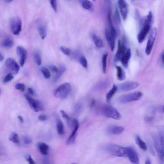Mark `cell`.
<instances>
[{
  "label": "cell",
  "instance_id": "obj_8",
  "mask_svg": "<svg viewBox=\"0 0 164 164\" xmlns=\"http://www.w3.org/2000/svg\"><path fill=\"white\" fill-rule=\"evenodd\" d=\"M158 31L156 28H153L148 37L147 46L145 50L146 54L148 55L150 54L155 40Z\"/></svg>",
  "mask_w": 164,
  "mask_h": 164
},
{
  "label": "cell",
  "instance_id": "obj_9",
  "mask_svg": "<svg viewBox=\"0 0 164 164\" xmlns=\"http://www.w3.org/2000/svg\"><path fill=\"white\" fill-rule=\"evenodd\" d=\"M5 66L6 68L9 71L10 73L16 74L19 72V66L15 61L11 58H9L6 60Z\"/></svg>",
  "mask_w": 164,
  "mask_h": 164
},
{
  "label": "cell",
  "instance_id": "obj_18",
  "mask_svg": "<svg viewBox=\"0 0 164 164\" xmlns=\"http://www.w3.org/2000/svg\"><path fill=\"white\" fill-rule=\"evenodd\" d=\"M124 129V128L122 126L112 125L108 128V132L110 134L118 135L122 133Z\"/></svg>",
  "mask_w": 164,
  "mask_h": 164
},
{
  "label": "cell",
  "instance_id": "obj_51",
  "mask_svg": "<svg viewBox=\"0 0 164 164\" xmlns=\"http://www.w3.org/2000/svg\"><path fill=\"white\" fill-rule=\"evenodd\" d=\"M4 59V56L1 53L0 54V61H1Z\"/></svg>",
  "mask_w": 164,
  "mask_h": 164
},
{
  "label": "cell",
  "instance_id": "obj_14",
  "mask_svg": "<svg viewBox=\"0 0 164 164\" xmlns=\"http://www.w3.org/2000/svg\"><path fill=\"white\" fill-rule=\"evenodd\" d=\"M127 50L125 46L121 43L120 41H118V50L115 57V61L116 62L121 61L123 56Z\"/></svg>",
  "mask_w": 164,
  "mask_h": 164
},
{
  "label": "cell",
  "instance_id": "obj_48",
  "mask_svg": "<svg viewBox=\"0 0 164 164\" xmlns=\"http://www.w3.org/2000/svg\"><path fill=\"white\" fill-rule=\"evenodd\" d=\"M18 118L19 119L21 123H23L24 121L23 117L22 116H18Z\"/></svg>",
  "mask_w": 164,
  "mask_h": 164
},
{
  "label": "cell",
  "instance_id": "obj_22",
  "mask_svg": "<svg viewBox=\"0 0 164 164\" xmlns=\"http://www.w3.org/2000/svg\"><path fill=\"white\" fill-rule=\"evenodd\" d=\"M38 30L41 38L44 40L47 35V30L44 24L42 23H39L38 26Z\"/></svg>",
  "mask_w": 164,
  "mask_h": 164
},
{
  "label": "cell",
  "instance_id": "obj_21",
  "mask_svg": "<svg viewBox=\"0 0 164 164\" xmlns=\"http://www.w3.org/2000/svg\"><path fill=\"white\" fill-rule=\"evenodd\" d=\"M38 147L39 151L42 155H48L49 148L47 144L44 143L40 142L38 143Z\"/></svg>",
  "mask_w": 164,
  "mask_h": 164
},
{
  "label": "cell",
  "instance_id": "obj_37",
  "mask_svg": "<svg viewBox=\"0 0 164 164\" xmlns=\"http://www.w3.org/2000/svg\"><path fill=\"white\" fill-rule=\"evenodd\" d=\"M13 74L11 73H9L5 77L3 80V83H9L14 78Z\"/></svg>",
  "mask_w": 164,
  "mask_h": 164
},
{
  "label": "cell",
  "instance_id": "obj_44",
  "mask_svg": "<svg viewBox=\"0 0 164 164\" xmlns=\"http://www.w3.org/2000/svg\"><path fill=\"white\" fill-rule=\"evenodd\" d=\"M50 69L53 73H58V72L59 69L54 65H50L49 66Z\"/></svg>",
  "mask_w": 164,
  "mask_h": 164
},
{
  "label": "cell",
  "instance_id": "obj_43",
  "mask_svg": "<svg viewBox=\"0 0 164 164\" xmlns=\"http://www.w3.org/2000/svg\"><path fill=\"white\" fill-rule=\"evenodd\" d=\"M60 113H61L62 117L63 118L66 119L68 121H70V118L66 113L63 110H60Z\"/></svg>",
  "mask_w": 164,
  "mask_h": 164
},
{
  "label": "cell",
  "instance_id": "obj_13",
  "mask_svg": "<svg viewBox=\"0 0 164 164\" xmlns=\"http://www.w3.org/2000/svg\"><path fill=\"white\" fill-rule=\"evenodd\" d=\"M73 129L66 143L67 144H70L74 143L75 141L77 132L79 129V123L77 120H73Z\"/></svg>",
  "mask_w": 164,
  "mask_h": 164
},
{
  "label": "cell",
  "instance_id": "obj_25",
  "mask_svg": "<svg viewBox=\"0 0 164 164\" xmlns=\"http://www.w3.org/2000/svg\"><path fill=\"white\" fill-rule=\"evenodd\" d=\"M66 70V67L65 66L61 65L60 66L58 72L54 79V83H55L58 81L61 77L62 76L63 73L65 72Z\"/></svg>",
  "mask_w": 164,
  "mask_h": 164
},
{
  "label": "cell",
  "instance_id": "obj_3",
  "mask_svg": "<svg viewBox=\"0 0 164 164\" xmlns=\"http://www.w3.org/2000/svg\"><path fill=\"white\" fill-rule=\"evenodd\" d=\"M72 89L70 83H65L61 85L54 91L55 97L58 98H66L69 95Z\"/></svg>",
  "mask_w": 164,
  "mask_h": 164
},
{
  "label": "cell",
  "instance_id": "obj_20",
  "mask_svg": "<svg viewBox=\"0 0 164 164\" xmlns=\"http://www.w3.org/2000/svg\"><path fill=\"white\" fill-rule=\"evenodd\" d=\"M131 55V50L130 48H128L121 60L123 65L125 67H127Z\"/></svg>",
  "mask_w": 164,
  "mask_h": 164
},
{
  "label": "cell",
  "instance_id": "obj_39",
  "mask_svg": "<svg viewBox=\"0 0 164 164\" xmlns=\"http://www.w3.org/2000/svg\"><path fill=\"white\" fill-rule=\"evenodd\" d=\"M15 88L16 90L23 92L25 90V86L24 84L18 83L15 85Z\"/></svg>",
  "mask_w": 164,
  "mask_h": 164
},
{
  "label": "cell",
  "instance_id": "obj_24",
  "mask_svg": "<svg viewBox=\"0 0 164 164\" xmlns=\"http://www.w3.org/2000/svg\"><path fill=\"white\" fill-rule=\"evenodd\" d=\"M92 38L96 47L98 48H102L104 47V44L102 39L97 35L93 34Z\"/></svg>",
  "mask_w": 164,
  "mask_h": 164
},
{
  "label": "cell",
  "instance_id": "obj_17",
  "mask_svg": "<svg viewBox=\"0 0 164 164\" xmlns=\"http://www.w3.org/2000/svg\"><path fill=\"white\" fill-rule=\"evenodd\" d=\"M105 37L109 46L112 52L113 51L115 46V39L111 34L110 31L106 29L105 31Z\"/></svg>",
  "mask_w": 164,
  "mask_h": 164
},
{
  "label": "cell",
  "instance_id": "obj_28",
  "mask_svg": "<svg viewBox=\"0 0 164 164\" xmlns=\"http://www.w3.org/2000/svg\"><path fill=\"white\" fill-rule=\"evenodd\" d=\"M57 130L58 134L63 135L64 134V128L63 123L60 120H58L56 124Z\"/></svg>",
  "mask_w": 164,
  "mask_h": 164
},
{
  "label": "cell",
  "instance_id": "obj_36",
  "mask_svg": "<svg viewBox=\"0 0 164 164\" xmlns=\"http://www.w3.org/2000/svg\"><path fill=\"white\" fill-rule=\"evenodd\" d=\"M159 138L160 143L164 152V132L163 131L161 130L160 131Z\"/></svg>",
  "mask_w": 164,
  "mask_h": 164
},
{
  "label": "cell",
  "instance_id": "obj_34",
  "mask_svg": "<svg viewBox=\"0 0 164 164\" xmlns=\"http://www.w3.org/2000/svg\"><path fill=\"white\" fill-rule=\"evenodd\" d=\"M114 19L115 22L117 24H119L121 23V20L117 8H116L115 13L114 15Z\"/></svg>",
  "mask_w": 164,
  "mask_h": 164
},
{
  "label": "cell",
  "instance_id": "obj_32",
  "mask_svg": "<svg viewBox=\"0 0 164 164\" xmlns=\"http://www.w3.org/2000/svg\"><path fill=\"white\" fill-rule=\"evenodd\" d=\"M82 6L84 9L88 10H91L93 7L92 3L87 0L84 1L82 2Z\"/></svg>",
  "mask_w": 164,
  "mask_h": 164
},
{
  "label": "cell",
  "instance_id": "obj_2",
  "mask_svg": "<svg viewBox=\"0 0 164 164\" xmlns=\"http://www.w3.org/2000/svg\"><path fill=\"white\" fill-rule=\"evenodd\" d=\"M101 112L102 115L108 118L118 120L121 118V114L118 111L111 106H103L101 109Z\"/></svg>",
  "mask_w": 164,
  "mask_h": 164
},
{
  "label": "cell",
  "instance_id": "obj_30",
  "mask_svg": "<svg viewBox=\"0 0 164 164\" xmlns=\"http://www.w3.org/2000/svg\"><path fill=\"white\" fill-rule=\"evenodd\" d=\"M108 55V53H106L103 55L102 58V70L103 73H105L106 70V62Z\"/></svg>",
  "mask_w": 164,
  "mask_h": 164
},
{
  "label": "cell",
  "instance_id": "obj_16",
  "mask_svg": "<svg viewBox=\"0 0 164 164\" xmlns=\"http://www.w3.org/2000/svg\"><path fill=\"white\" fill-rule=\"evenodd\" d=\"M154 140L155 147L157 153L160 159L163 161L164 159V152L158 138L155 137Z\"/></svg>",
  "mask_w": 164,
  "mask_h": 164
},
{
  "label": "cell",
  "instance_id": "obj_50",
  "mask_svg": "<svg viewBox=\"0 0 164 164\" xmlns=\"http://www.w3.org/2000/svg\"><path fill=\"white\" fill-rule=\"evenodd\" d=\"M145 164H152L151 162L149 160H146Z\"/></svg>",
  "mask_w": 164,
  "mask_h": 164
},
{
  "label": "cell",
  "instance_id": "obj_19",
  "mask_svg": "<svg viewBox=\"0 0 164 164\" xmlns=\"http://www.w3.org/2000/svg\"><path fill=\"white\" fill-rule=\"evenodd\" d=\"M14 44L13 38L9 35L6 36L1 43V45L3 47L8 48L12 47Z\"/></svg>",
  "mask_w": 164,
  "mask_h": 164
},
{
  "label": "cell",
  "instance_id": "obj_49",
  "mask_svg": "<svg viewBox=\"0 0 164 164\" xmlns=\"http://www.w3.org/2000/svg\"><path fill=\"white\" fill-rule=\"evenodd\" d=\"M162 61L164 65V53L162 54L161 57Z\"/></svg>",
  "mask_w": 164,
  "mask_h": 164
},
{
  "label": "cell",
  "instance_id": "obj_38",
  "mask_svg": "<svg viewBox=\"0 0 164 164\" xmlns=\"http://www.w3.org/2000/svg\"><path fill=\"white\" fill-rule=\"evenodd\" d=\"M60 51L66 55L68 56L71 54V51L68 48L62 46L60 48Z\"/></svg>",
  "mask_w": 164,
  "mask_h": 164
},
{
  "label": "cell",
  "instance_id": "obj_12",
  "mask_svg": "<svg viewBox=\"0 0 164 164\" xmlns=\"http://www.w3.org/2000/svg\"><path fill=\"white\" fill-rule=\"evenodd\" d=\"M140 85L138 82L129 81L126 82L119 85V88L121 91H129L134 90Z\"/></svg>",
  "mask_w": 164,
  "mask_h": 164
},
{
  "label": "cell",
  "instance_id": "obj_40",
  "mask_svg": "<svg viewBox=\"0 0 164 164\" xmlns=\"http://www.w3.org/2000/svg\"><path fill=\"white\" fill-rule=\"evenodd\" d=\"M23 140L24 143L26 145L30 144L32 143L31 138L27 136H24L23 138Z\"/></svg>",
  "mask_w": 164,
  "mask_h": 164
},
{
  "label": "cell",
  "instance_id": "obj_15",
  "mask_svg": "<svg viewBox=\"0 0 164 164\" xmlns=\"http://www.w3.org/2000/svg\"><path fill=\"white\" fill-rule=\"evenodd\" d=\"M118 5L123 19L124 20H125L127 19L128 12L127 3L126 1L124 0H119L118 1Z\"/></svg>",
  "mask_w": 164,
  "mask_h": 164
},
{
  "label": "cell",
  "instance_id": "obj_1",
  "mask_svg": "<svg viewBox=\"0 0 164 164\" xmlns=\"http://www.w3.org/2000/svg\"><path fill=\"white\" fill-rule=\"evenodd\" d=\"M105 150L109 154L118 157H127V148L115 144H109L106 145Z\"/></svg>",
  "mask_w": 164,
  "mask_h": 164
},
{
  "label": "cell",
  "instance_id": "obj_26",
  "mask_svg": "<svg viewBox=\"0 0 164 164\" xmlns=\"http://www.w3.org/2000/svg\"><path fill=\"white\" fill-rule=\"evenodd\" d=\"M118 87L115 85L114 84L112 88L108 92L106 95V101L109 102L111 99L115 94L118 90Z\"/></svg>",
  "mask_w": 164,
  "mask_h": 164
},
{
  "label": "cell",
  "instance_id": "obj_46",
  "mask_svg": "<svg viewBox=\"0 0 164 164\" xmlns=\"http://www.w3.org/2000/svg\"><path fill=\"white\" fill-rule=\"evenodd\" d=\"M42 164H53L50 160L48 158H45L43 160Z\"/></svg>",
  "mask_w": 164,
  "mask_h": 164
},
{
  "label": "cell",
  "instance_id": "obj_27",
  "mask_svg": "<svg viewBox=\"0 0 164 164\" xmlns=\"http://www.w3.org/2000/svg\"><path fill=\"white\" fill-rule=\"evenodd\" d=\"M136 141L137 144L141 149L145 151L147 150V147L145 143L140 138L137 136L136 138Z\"/></svg>",
  "mask_w": 164,
  "mask_h": 164
},
{
  "label": "cell",
  "instance_id": "obj_54",
  "mask_svg": "<svg viewBox=\"0 0 164 164\" xmlns=\"http://www.w3.org/2000/svg\"><path fill=\"white\" fill-rule=\"evenodd\" d=\"M71 164H77L76 163H73Z\"/></svg>",
  "mask_w": 164,
  "mask_h": 164
},
{
  "label": "cell",
  "instance_id": "obj_6",
  "mask_svg": "<svg viewBox=\"0 0 164 164\" xmlns=\"http://www.w3.org/2000/svg\"><path fill=\"white\" fill-rule=\"evenodd\" d=\"M143 96L142 92L136 91L121 96L119 99L121 104H125L131 102L136 101L141 99Z\"/></svg>",
  "mask_w": 164,
  "mask_h": 164
},
{
  "label": "cell",
  "instance_id": "obj_42",
  "mask_svg": "<svg viewBox=\"0 0 164 164\" xmlns=\"http://www.w3.org/2000/svg\"><path fill=\"white\" fill-rule=\"evenodd\" d=\"M52 8L55 12L57 11L58 8H57V4L56 0H51L49 1Z\"/></svg>",
  "mask_w": 164,
  "mask_h": 164
},
{
  "label": "cell",
  "instance_id": "obj_53",
  "mask_svg": "<svg viewBox=\"0 0 164 164\" xmlns=\"http://www.w3.org/2000/svg\"><path fill=\"white\" fill-rule=\"evenodd\" d=\"M163 111L164 112V106L163 107Z\"/></svg>",
  "mask_w": 164,
  "mask_h": 164
},
{
  "label": "cell",
  "instance_id": "obj_29",
  "mask_svg": "<svg viewBox=\"0 0 164 164\" xmlns=\"http://www.w3.org/2000/svg\"><path fill=\"white\" fill-rule=\"evenodd\" d=\"M9 140L14 143L18 144L19 143V135L15 132H13L10 134Z\"/></svg>",
  "mask_w": 164,
  "mask_h": 164
},
{
  "label": "cell",
  "instance_id": "obj_33",
  "mask_svg": "<svg viewBox=\"0 0 164 164\" xmlns=\"http://www.w3.org/2000/svg\"><path fill=\"white\" fill-rule=\"evenodd\" d=\"M41 72L46 79L50 78L51 75L48 70L45 67H42L41 69Z\"/></svg>",
  "mask_w": 164,
  "mask_h": 164
},
{
  "label": "cell",
  "instance_id": "obj_7",
  "mask_svg": "<svg viewBox=\"0 0 164 164\" xmlns=\"http://www.w3.org/2000/svg\"><path fill=\"white\" fill-rule=\"evenodd\" d=\"M24 97L30 108L34 112H37L42 111L44 110L43 105L41 102L31 97L27 94H25Z\"/></svg>",
  "mask_w": 164,
  "mask_h": 164
},
{
  "label": "cell",
  "instance_id": "obj_11",
  "mask_svg": "<svg viewBox=\"0 0 164 164\" xmlns=\"http://www.w3.org/2000/svg\"><path fill=\"white\" fill-rule=\"evenodd\" d=\"M127 157L133 164H139L140 161L137 153L131 147H127Z\"/></svg>",
  "mask_w": 164,
  "mask_h": 164
},
{
  "label": "cell",
  "instance_id": "obj_45",
  "mask_svg": "<svg viewBox=\"0 0 164 164\" xmlns=\"http://www.w3.org/2000/svg\"><path fill=\"white\" fill-rule=\"evenodd\" d=\"M48 119L47 116L46 115H41L38 116V119L41 121H44L47 120Z\"/></svg>",
  "mask_w": 164,
  "mask_h": 164
},
{
  "label": "cell",
  "instance_id": "obj_31",
  "mask_svg": "<svg viewBox=\"0 0 164 164\" xmlns=\"http://www.w3.org/2000/svg\"><path fill=\"white\" fill-rule=\"evenodd\" d=\"M34 60L37 65L40 66L41 65L42 60L40 53L37 51H35L34 53Z\"/></svg>",
  "mask_w": 164,
  "mask_h": 164
},
{
  "label": "cell",
  "instance_id": "obj_10",
  "mask_svg": "<svg viewBox=\"0 0 164 164\" xmlns=\"http://www.w3.org/2000/svg\"><path fill=\"white\" fill-rule=\"evenodd\" d=\"M16 51L17 54L19 57L20 65L23 67L27 58V51L25 48L21 46H18Z\"/></svg>",
  "mask_w": 164,
  "mask_h": 164
},
{
  "label": "cell",
  "instance_id": "obj_4",
  "mask_svg": "<svg viewBox=\"0 0 164 164\" xmlns=\"http://www.w3.org/2000/svg\"><path fill=\"white\" fill-rule=\"evenodd\" d=\"M22 21L20 18L14 16L11 18L9 21V26L12 33L15 35H19L22 30Z\"/></svg>",
  "mask_w": 164,
  "mask_h": 164
},
{
  "label": "cell",
  "instance_id": "obj_47",
  "mask_svg": "<svg viewBox=\"0 0 164 164\" xmlns=\"http://www.w3.org/2000/svg\"><path fill=\"white\" fill-rule=\"evenodd\" d=\"M27 91L30 95L33 96L34 95L35 92L33 89L31 88H28Z\"/></svg>",
  "mask_w": 164,
  "mask_h": 164
},
{
  "label": "cell",
  "instance_id": "obj_41",
  "mask_svg": "<svg viewBox=\"0 0 164 164\" xmlns=\"http://www.w3.org/2000/svg\"><path fill=\"white\" fill-rule=\"evenodd\" d=\"M25 158L29 164H36L30 155H26L25 156Z\"/></svg>",
  "mask_w": 164,
  "mask_h": 164
},
{
  "label": "cell",
  "instance_id": "obj_52",
  "mask_svg": "<svg viewBox=\"0 0 164 164\" xmlns=\"http://www.w3.org/2000/svg\"><path fill=\"white\" fill-rule=\"evenodd\" d=\"M5 1L7 3H10L12 2V0H6Z\"/></svg>",
  "mask_w": 164,
  "mask_h": 164
},
{
  "label": "cell",
  "instance_id": "obj_23",
  "mask_svg": "<svg viewBox=\"0 0 164 164\" xmlns=\"http://www.w3.org/2000/svg\"><path fill=\"white\" fill-rule=\"evenodd\" d=\"M117 70V77L119 81H122L125 79L126 74L124 71L120 66H116Z\"/></svg>",
  "mask_w": 164,
  "mask_h": 164
},
{
  "label": "cell",
  "instance_id": "obj_5",
  "mask_svg": "<svg viewBox=\"0 0 164 164\" xmlns=\"http://www.w3.org/2000/svg\"><path fill=\"white\" fill-rule=\"evenodd\" d=\"M152 19L153 17L151 16H147L144 25L138 35V40L139 43H141L144 41L146 36L150 30Z\"/></svg>",
  "mask_w": 164,
  "mask_h": 164
},
{
  "label": "cell",
  "instance_id": "obj_35",
  "mask_svg": "<svg viewBox=\"0 0 164 164\" xmlns=\"http://www.w3.org/2000/svg\"><path fill=\"white\" fill-rule=\"evenodd\" d=\"M79 62L83 67L85 68H87L88 66L87 61L84 56H81L80 57L79 60Z\"/></svg>",
  "mask_w": 164,
  "mask_h": 164
}]
</instances>
